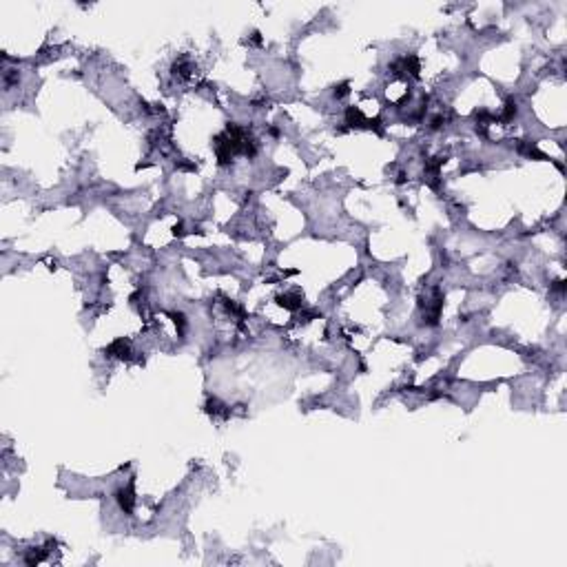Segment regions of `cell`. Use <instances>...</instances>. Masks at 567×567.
Listing matches in <instances>:
<instances>
[{
	"label": "cell",
	"instance_id": "1",
	"mask_svg": "<svg viewBox=\"0 0 567 567\" xmlns=\"http://www.w3.org/2000/svg\"><path fill=\"white\" fill-rule=\"evenodd\" d=\"M116 499H118V505H120L122 512H126V514L133 512V505H135V490H133V481H131V483H126L125 488L118 490Z\"/></svg>",
	"mask_w": 567,
	"mask_h": 567
},
{
	"label": "cell",
	"instance_id": "6",
	"mask_svg": "<svg viewBox=\"0 0 567 567\" xmlns=\"http://www.w3.org/2000/svg\"><path fill=\"white\" fill-rule=\"evenodd\" d=\"M171 317H173L175 326H178L180 335H182V332H184V328H187V317H184V313H171Z\"/></svg>",
	"mask_w": 567,
	"mask_h": 567
},
{
	"label": "cell",
	"instance_id": "3",
	"mask_svg": "<svg viewBox=\"0 0 567 567\" xmlns=\"http://www.w3.org/2000/svg\"><path fill=\"white\" fill-rule=\"evenodd\" d=\"M277 304L284 306L286 311H299V308H302V295L299 293H284L277 297Z\"/></svg>",
	"mask_w": 567,
	"mask_h": 567
},
{
	"label": "cell",
	"instance_id": "2",
	"mask_svg": "<svg viewBox=\"0 0 567 567\" xmlns=\"http://www.w3.org/2000/svg\"><path fill=\"white\" fill-rule=\"evenodd\" d=\"M107 357H118V359H131V346H128V341L125 339H116L111 346L107 348Z\"/></svg>",
	"mask_w": 567,
	"mask_h": 567
},
{
	"label": "cell",
	"instance_id": "7",
	"mask_svg": "<svg viewBox=\"0 0 567 567\" xmlns=\"http://www.w3.org/2000/svg\"><path fill=\"white\" fill-rule=\"evenodd\" d=\"M350 93V89H348V82H341L339 87H335V98H344V95Z\"/></svg>",
	"mask_w": 567,
	"mask_h": 567
},
{
	"label": "cell",
	"instance_id": "4",
	"mask_svg": "<svg viewBox=\"0 0 567 567\" xmlns=\"http://www.w3.org/2000/svg\"><path fill=\"white\" fill-rule=\"evenodd\" d=\"M364 116H361V111L357 107H348L346 109V125L348 126H361L364 125Z\"/></svg>",
	"mask_w": 567,
	"mask_h": 567
},
{
	"label": "cell",
	"instance_id": "5",
	"mask_svg": "<svg viewBox=\"0 0 567 567\" xmlns=\"http://www.w3.org/2000/svg\"><path fill=\"white\" fill-rule=\"evenodd\" d=\"M516 113H518V107H516V100L514 98H509L507 102H505V107H503V113H501V120L503 122H512L514 118H516Z\"/></svg>",
	"mask_w": 567,
	"mask_h": 567
}]
</instances>
